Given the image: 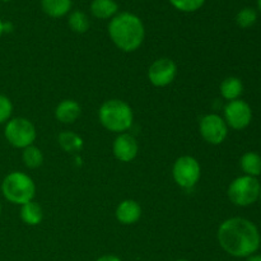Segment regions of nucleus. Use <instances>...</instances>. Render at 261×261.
<instances>
[{
  "label": "nucleus",
  "mask_w": 261,
  "mask_h": 261,
  "mask_svg": "<svg viewBox=\"0 0 261 261\" xmlns=\"http://www.w3.org/2000/svg\"><path fill=\"white\" fill-rule=\"evenodd\" d=\"M177 74L176 64L171 59L162 58L155 60L148 70V79L155 87H166L172 83Z\"/></svg>",
  "instance_id": "nucleus-10"
},
{
  "label": "nucleus",
  "mask_w": 261,
  "mask_h": 261,
  "mask_svg": "<svg viewBox=\"0 0 261 261\" xmlns=\"http://www.w3.org/2000/svg\"><path fill=\"white\" fill-rule=\"evenodd\" d=\"M200 134L206 143L212 145H218L226 140L228 129L227 124L218 115H206L200 120Z\"/></svg>",
  "instance_id": "nucleus-8"
},
{
  "label": "nucleus",
  "mask_w": 261,
  "mask_h": 261,
  "mask_svg": "<svg viewBox=\"0 0 261 261\" xmlns=\"http://www.w3.org/2000/svg\"><path fill=\"white\" fill-rule=\"evenodd\" d=\"M42 10L53 18H60L68 14L71 8V0H41Z\"/></svg>",
  "instance_id": "nucleus-15"
},
{
  "label": "nucleus",
  "mask_w": 261,
  "mask_h": 261,
  "mask_svg": "<svg viewBox=\"0 0 261 261\" xmlns=\"http://www.w3.org/2000/svg\"><path fill=\"white\" fill-rule=\"evenodd\" d=\"M247 261H261V255H251L247 257Z\"/></svg>",
  "instance_id": "nucleus-26"
},
{
  "label": "nucleus",
  "mask_w": 261,
  "mask_h": 261,
  "mask_svg": "<svg viewBox=\"0 0 261 261\" xmlns=\"http://www.w3.org/2000/svg\"><path fill=\"white\" fill-rule=\"evenodd\" d=\"M20 218L28 226H37L43 218L42 208L33 201L23 204L20 208Z\"/></svg>",
  "instance_id": "nucleus-17"
},
{
  "label": "nucleus",
  "mask_w": 261,
  "mask_h": 261,
  "mask_svg": "<svg viewBox=\"0 0 261 261\" xmlns=\"http://www.w3.org/2000/svg\"><path fill=\"white\" fill-rule=\"evenodd\" d=\"M177 261H189V260H185V259H180V260H177Z\"/></svg>",
  "instance_id": "nucleus-30"
},
{
  "label": "nucleus",
  "mask_w": 261,
  "mask_h": 261,
  "mask_svg": "<svg viewBox=\"0 0 261 261\" xmlns=\"http://www.w3.org/2000/svg\"><path fill=\"white\" fill-rule=\"evenodd\" d=\"M252 111L249 103L242 99L229 101L224 107V121L234 130H242L251 122Z\"/></svg>",
  "instance_id": "nucleus-9"
},
{
  "label": "nucleus",
  "mask_w": 261,
  "mask_h": 261,
  "mask_svg": "<svg viewBox=\"0 0 261 261\" xmlns=\"http://www.w3.org/2000/svg\"><path fill=\"white\" fill-rule=\"evenodd\" d=\"M260 247H261V240H260Z\"/></svg>",
  "instance_id": "nucleus-33"
},
{
  "label": "nucleus",
  "mask_w": 261,
  "mask_h": 261,
  "mask_svg": "<svg viewBox=\"0 0 261 261\" xmlns=\"http://www.w3.org/2000/svg\"><path fill=\"white\" fill-rule=\"evenodd\" d=\"M138 142L133 135L120 134L114 142V154L120 162H132L138 155Z\"/></svg>",
  "instance_id": "nucleus-11"
},
{
  "label": "nucleus",
  "mask_w": 261,
  "mask_h": 261,
  "mask_svg": "<svg viewBox=\"0 0 261 261\" xmlns=\"http://www.w3.org/2000/svg\"><path fill=\"white\" fill-rule=\"evenodd\" d=\"M3 33H4V22L0 19V36H2Z\"/></svg>",
  "instance_id": "nucleus-27"
},
{
  "label": "nucleus",
  "mask_w": 261,
  "mask_h": 261,
  "mask_svg": "<svg viewBox=\"0 0 261 261\" xmlns=\"http://www.w3.org/2000/svg\"><path fill=\"white\" fill-rule=\"evenodd\" d=\"M0 216H2V204H0Z\"/></svg>",
  "instance_id": "nucleus-29"
},
{
  "label": "nucleus",
  "mask_w": 261,
  "mask_h": 261,
  "mask_svg": "<svg viewBox=\"0 0 261 261\" xmlns=\"http://www.w3.org/2000/svg\"><path fill=\"white\" fill-rule=\"evenodd\" d=\"M83 139L73 132H63L59 135V145L68 153H78L83 148Z\"/></svg>",
  "instance_id": "nucleus-19"
},
{
  "label": "nucleus",
  "mask_w": 261,
  "mask_h": 261,
  "mask_svg": "<svg viewBox=\"0 0 261 261\" xmlns=\"http://www.w3.org/2000/svg\"><path fill=\"white\" fill-rule=\"evenodd\" d=\"M82 109L74 99H64L58 105L55 110V116L63 124H73L81 116Z\"/></svg>",
  "instance_id": "nucleus-13"
},
{
  "label": "nucleus",
  "mask_w": 261,
  "mask_h": 261,
  "mask_svg": "<svg viewBox=\"0 0 261 261\" xmlns=\"http://www.w3.org/2000/svg\"><path fill=\"white\" fill-rule=\"evenodd\" d=\"M109 35L120 50L133 53L144 41L145 30L139 17L124 12L112 18L109 24Z\"/></svg>",
  "instance_id": "nucleus-2"
},
{
  "label": "nucleus",
  "mask_w": 261,
  "mask_h": 261,
  "mask_svg": "<svg viewBox=\"0 0 261 261\" xmlns=\"http://www.w3.org/2000/svg\"><path fill=\"white\" fill-rule=\"evenodd\" d=\"M176 9L185 13L196 12L204 5L205 0H168Z\"/></svg>",
  "instance_id": "nucleus-23"
},
{
  "label": "nucleus",
  "mask_w": 261,
  "mask_h": 261,
  "mask_svg": "<svg viewBox=\"0 0 261 261\" xmlns=\"http://www.w3.org/2000/svg\"><path fill=\"white\" fill-rule=\"evenodd\" d=\"M68 23L71 31L75 33H86L89 28L88 17L83 12H79V10H75V12L69 15Z\"/></svg>",
  "instance_id": "nucleus-20"
},
{
  "label": "nucleus",
  "mask_w": 261,
  "mask_h": 261,
  "mask_svg": "<svg viewBox=\"0 0 261 261\" xmlns=\"http://www.w3.org/2000/svg\"><path fill=\"white\" fill-rule=\"evenodd\" d=\"M2 2H10V0H2Z\"/></svg>",
  "instance_id": "nucleus-31"
},
{
  "label": "nucleus",
  "mask_w": 261,
  "mask_h": 261,
  "mask_svg": "<svg viewBox=\"0 0 261 261\" xmlns=\"http://www.w3.org/2000/svg\"><path fill=\"white\" fill-rule=\"evenodd\" d=\"M261 186L259 180L251 176H241L234 178L228 186V198L234 205L249 206L254 204L260 196Z\"/></svg>",
  "instance_id": "nucleus-5"
},
{
  "label": "nucleus",
  "mask_w": 261,
  "mask_h": 261,
  "mask_svg": "<svg viewBox=\"0 0 261 261\" xmlns=\"http://www.w3.org/2000/svg\"><path fill=\"white\" fill-rule=\"evenodd\" d=\"M257 7H259V10L261 12V0H257Z\"/></svg>",
  "instance_id": "nucleus-28"
},
{
  "label": "nucleus",
  "mask_w": 261,
  "mask_h": 261,
  "mask_svg": "<svg viewBox=\"0 0 261 261\" xmlns=\"http://www.w3.org/2000/svg\"><path fill=\"white\" fill-rule=\"evenodd\" d=\"M117 3L115 0H93L91 4L92 14L99 19H109L116 15Z\"/></svg>",
  "instance_id": "nucleus-14"
},
{
  "label": "nucleus",
  "mask_w": 261,
  "mask_h": 261,
  "mask_svg": "<svg viewBox=\"0 0 261 261\" xmlns=\"http://www.w3.org/2000/svg\"><path fill=\"white\" fill-rule=\"evenodd\" d=\"M2 191L8 201L17 205H23L33 200L36 185L30 176L15 171L5 176L2 184Z\"/></svg>",
  "instance_id": "nucleus-4"
},
{
  "label": "nucleus",
  "mask_w": 261,
  "mask_h": 261,
  "mask_svg": "<svg viewBox=\"0 0 261 261\" xmlns=\"http://www.w3.org/2000/svg\"><path fill=\"white\" fill-rule=\"evenodd\" d=\"M257 13L254 8H244L236 15L237 24L241 28H250L256 23Z\"/></svg>",
  "instance_id": "nucleus-22"
},
{
  "label": "nucleus",
  "mask_w": 261,
  "mask_h": 261,
  "mask_svg": "<svg viewBox=\"0 0 261 261\" xmlns=\"http://www.w3.org/2000/svg\"><path fill=\"white\" fill-rule=\"evenodd\" d=\"M244 92V84H242L241 79L236 78V76H228L224 79L221 84V94L223 98L228 99V101H234V99H240V96Z\"/></svg>",
  "instance_id": "nucleus-16"
},
{
  "label": "nucleus",
  "mask_w": 261,
  "mask_h": 261,
  "mask_svg": "<svg viewBox=\"0 0 261 261\" xmlns=\"http://www.w3.org/2000/svg\"><path fill=\"white\" fill-rule=\"evenodd\" d=\"M140 217H142V208L135 200L127 199L121 201L116 209V219L125 226L137 223Z\"/></svg>",
  "instance_id": "nucleus-12"
},
{
  "label": "nucleus",
  "mask_w": 261,
  "mask_h": 261,
  "mask_svg": "<svg viewBox=\"0 0 261 261\" xmlns=\"http://www.w3.org/2000/svg\"><path fill=\"white\" fill-rule=\"evenodd\" d=\"M259 199L261 200V190H260V196H259Z\"/></svg>",
  "instance_id": "nucleus-32"
},
{
  "label": "nucleus",
  "mask_w": 261,
  "mask_h": 261,
  "mask_svg": "<svg viewBox=\"0 0 261 261\" xmlns=\"http://www.w3.org/2000/svg\"><path fill=\"white\" fill-rule=\"evenodd\" d=\"M218 242L222 249L234 257H249L260 247L257 227L249 219L229 218L218 228Z\"/></svg>",
  "instance_id": "nucleus-1"
},
{
  "label": "nucleus",
  "mask_w": 261,
  "mask_h": 261,
  "mask_svg": "<svg viewBox=\"0 0 261 261\" xmlns=\"http://www.w3.org/2000/svg\"><path fill=\"white\" fill-rule=\"evenodd\" d=\"M172 175L178 186L184 189H190L195 186L200 178V165L194 157L184 155L176 160L172 168Z\"/></svg>",
  "instance_id": "nucleus-7"
},
{
  "label": "nucleus",
  "mask_w": 261,
  "mask_h": 261,
  "mask_svg": "<svg viewBox=\"0 0 261 261\" xmlns=\"http://www.w3.org/2000/svg\"><path fill=\"white\" fill-rule=\"evenodd\" d=\"M22 158L23 162H24V165L27 166L28 168H37L43 163L42 152H41L37 147H33V145L24 148Z\"/></svg>",
  "instance_id": "nucleus-21"
},
{
  "label": "nucleus",
  "mask_w": 261,
  "mask_h": 261,
  "mask_svg": "<svg viewBox=\"0 0 261 261\" xmlns=\"http://www.w3.org/2000/svg\"><path fill=\"white\" fill-rule=\"evenodd\" d=\"M13 112V105L7 96L0 94V124L9 121Z\"/></svg>",
  "instance_id": "nucleus-24"
},
{
  "label": "nucleus",
  "mask_w": 261,
  "mask_h": 261,
  "mask_svg": "<svg viewBox=\"0 0 261 261\" xmlns=\"http://www.w3.org/2000/svg\"><path fill=\"white\" fill-rule=\"evenodd\" d=\"M96 261H121V260H120V257L115 256V255H103V256H101Z\"/></svg>",
  "instance_id": "nucleus-25"
},
{
  "label": "nucleus",
  "mask_w": 261,
  "mask_h": 261,
  "mask_svg": "<svg viewBox=\"0 0 261 261\" xmlns=\"http://www.w3.org/2000/svg\"><path fill=\"white\" fill-rule=\"evenodd\" d=\"M242 171L246 176L257 177L261 173V157L255 152L245 153L240 161Z\"/></svg>",
  "instance_id": "nucleus-18"
},
{
  "label": "nucleus",
  "mask_w": 261,
  "mask_h": 261,
  "mask_svg": "<svg viewBox=\"0 0 261 261\" xmlns=\"http://www.w3.org/2000/svg\"><path fill=\"white\" fill-rule=\"evenodd\" d=\"M99 122L107 130L114 133H124L133 125V110L126 102L120 99H110L101 106L98 111Z\"/></svg>",
  "instance_id": "nucleus-3"
},
{
  "label": "nucleus",
  "mask_w": 261,
  "mask_h": 261,
  "mask_svg": "<svg viewBox=\"0 0 261 261\" xmlns=\"http://www.w3.org/2000/svg\"><path fill=\"white\" fill-rule=\"evenodd\" d=\"M4 134L10 145L22 149L32 145L36 139L35 126L30 120L23 117L9 120L5 125Z\"/></svg>",
  "instance_id": "nucleus-6"
}]
</instances>
